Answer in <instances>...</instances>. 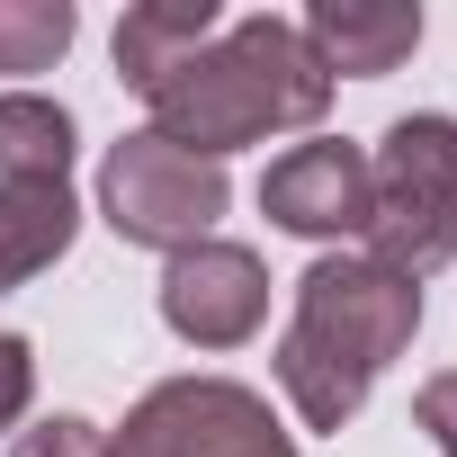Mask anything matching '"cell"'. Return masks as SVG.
Instances as JSON below:
<instances>
[{
    "label": "cell",
    "instance_id": "6",
    "mask_svg": "<svg viewBox=\"0 0 457 457\" xmlns=\"http://www.w3.org/2000/svg\"><path fill=\"white\" fill-rule=\"evenodd\" d=\"M162 323L188 350H243L270 323V270H261V252L224 243V234L170 252V270H162Z\"/></svg>",
    "mask_w": 457,
    "mask_h": 457
},
{
    "label": "cell",
    "instance_id": "3",
    "mask_svg": "<svg viewBox=\"0 0 457 457\" xmlns=\"http://www.w3.org/2000/svg\"><path fill=\"white\" fill-rule=\"evenodd\" d=\"M368 179H377L368 234H359L368 261L412 287L430 270H448L457 261V117H439V108L395 117L368 153Z\"/></svg>",
    "mask_w": 457,
    "mask_h": 457
},
{
    "label": "cell",
    "instance_id": "7",
    "mask_svg": "<svg viewBox=\"0 0 457 457\" xmlns=\"http://www.w3.org/2000/svg\"><path fill=\"white\" fill-rule=\"evenodd\" d=\"M368 153L341 144V135H314V144H287L270 170H261V215L278 234H305V243H350L368 234Z\"/></svg>",
    "mask_w": 457,
    "mask_h": 457
},
{
    "label": "cell",
    "instance_id": "14",
    "mask_svg": "<svg viewBox=\"0 0 457 457\" xmlns=\"http://www.w3.org/2000/svg\"><path fill=\"white\" fill-rule=\"evenodd\" d=\"M28 403H37V350L28 332H0V430H19Z\"/></svg>",
    "mask_w": 457,
    "mask_h": 457
},
{
    "label": "cell",
    "instance_id": "12",
    "mask_svg": "<svg viewBox=\"0 0 457 457\" xmlns=\"http://www.w3.org/2000/svg\"><path fill=\"white\" fill-rule=\"evenodd\" d=\"M72 37H81L72 0H0V72H54Z\"/></svg>",
    "mask_w": 457,
    "mask_h": 457
},
{
    "label": "cell",
    "instance_id": "15",
    "mask_svg": "<svg viewBox=\"0 0 457 457\" xmlns=\"http://www.w3.org/2000/svg\"><path fill=\"white\" fill-rule=\"evenodd\" d=\"M412 421L430 430V448H439V457H457V368H448V377H421Z\"/></svg>",
    "mask_w": 457,
    "mask_h": 457
},
{
    "label": "cell",
    "instance_id": "13",
    "mask_svg": "<svg viewBox=\"0 0 457 457\" xmlns=\"http://www.w3.org/2000/svg\"><path fill=\"white\" fill-rule=\"evenodd\" d=\"M10 457H108V430H99V421H81V412H54V421L19 430V439H10Z\"/></svg>",
    "mask_w": 457,
    "mask_h": 457
},
{
    "label": "cell",
    "instance_id": "9",
    "mask_svg": "<svg viewBox=\"0 0 457 457\" xmlns=\"http://www.w3.org/2000/svg\"><path fill=\"white\" fill-rule=\"evenodd\" d=\"M215 28H224L215 0H135V10L117 19V81H126L135 99H153L170 72L197 63V46H206Z\"/></svg>",
    "mask_w": 457,
    "mask_h": 457
},
{
    "label": "cell",
    "instance_id": "1",
    "mask_svg": "<svg viewBox=\"0 0 457 457\" xmlns=\"http://www.w3.org/2000/svg\"><path fill=\"white\" fill-rule=\"evenodd\" d=\"M153 135L197 153V162H224L243 144H270V135H296V126H323L332 108V72L314 63L305 28L278 19V10H252L234 28H215L197 46L188 72H170L153 99Z\"/></svg>",
    "mask_w": 457,
    "mask_h": 457
},
{
    "label": "cell",
    "instance_id": "8",
    "mask_svg": "<svg viewBox=\"0 0 457 457\" xmlns=\"http://www.w3.org/2000/svg\"><path fill=\"white\" fill-rule=\"evenodd\" d=\"M296 28H305V46H314V63L332 81H386L421 46V10L412 0H314Z\"/></svg>",
    "mask_w": 457,
    "mask_h": 457
},
{
    "label": "cell",
    "instance_id": "4",
    "mask_svg": "<svg viewBox=\"0 0 457 457\" xmlns=\"http://www.w3.org/2000/svg\"><path fill=\"white\" fill-rule=\"evenodd\" d=\"M224 206H234L224 162H197V153L162 144L153 126L117 135L108 162H99V215H108V234L135 243V252H188V243H206Z\"/></svg>",
    "mask_w": 457,
    "mask_h": 457
},
{
    "label": "cell",
    "instance_id": "2",
    "mask_svg": "<svg viewBox=\"0 0 457 457\" xmlns=\"http://www.w3.org/2000/svg\"><path fill=\"white\" fill-rule=\"evenodd\" d=\"M421 332V287L377 270L368 252H323L296 278L287 332H278V386L296 403L305 430H341L359 421L368 386L412 350Z\"/></svg>",
    "mask_w": 457,
    "mask_h": 457
},
{
    "label": "cell",
    "instance_id": "5",
    "mask_svg": "<svg viewBox=\"0 0 457 457\" xmlns=\"http://www.w3.org/2000/svg\"><path fill=\"white\" fill-rule=\"evenodd\" d=\"M108 457H296V439L270 412V395L234 377H162L108 430Z\"/></svg>",
    "mask_w": 457,
    "mask_h": 457
},
{
    "label": "cell",
    "instance_id": "11",
    "mask_svg": "<svg viewBox=\"0 0 457 457\" xmlns=\"http://www.w3.org/2000/svg\"><path fill=\"white\" fill-rule=\"evenodd\" d=\"M63 170H72V108L10 90L0 99V179L10 188H63Z\"/></svg>",
    "mask_w": 457,
    "mask_h": 457
},
{
    "label": "cell",
    "instance_id": "10",
    "mask_svg": "<svg viewBox=\"0 0 457 457\" xmlns=\"http://www.w3.org/2000/svg\"><path fill=\"white\" fill-rule=\"evenodd\" d=\"M72 234H81L72 188H10V179H0V296L46 278L72 252Z\"/></svg>",
    "mask_w": 457,
    "mask_h": 457
}]
</instances>
